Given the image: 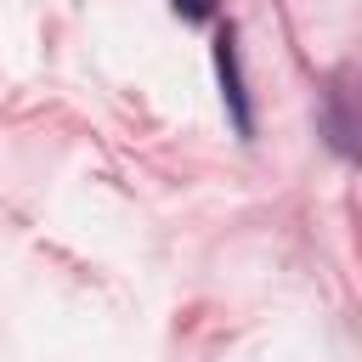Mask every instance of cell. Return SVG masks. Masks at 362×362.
I'll list each match as a JSON object with an SVG mask.
<instances>
[{
	"mask_svg": "<svg viewBox=\"0 0 362 362\" xmlns=\"http://www.w3.org/2000/svg\"><path fill=\"white\" fill-rule=\"evenodd\" d=\"M215 79H221V102H226L238 141H255V102H249V74H243V45H238L232 17L215 23Z\"/></svg>",
	"mask_w": 362,
	"mask_h": 362,
	"instance_id": "2",
	"label": "cell"
},
{
	"mask_svg": "<svg viewBox=\"0 0 362 362\" xmlns=\"http://www.w3.org/2000/svg\"><path fill=\"white\" fill-rule=\"evenodd\" d=\"M317 136L345 164H362V62H345L317 90Z\"/></svg>",
	"mask_w": 362,
	"mask_h": 362,
	"instance_id": "1",
	"label": "cell"
},
{
	"mask_svg": "<svg viewBox=\"0 0 362 362\" xmlns=\"http://www.w3.org/2000/svg\"><path fill=\"white\" fill-rule=\"evenodd\" d=\"M170 11L181 23H215L221 17V0H170Z\"/></svg>",
	"mask_w": 362,
	"mask_h": 362,
	"instance_id": "3",
	"label": "cell"
}]
</instances>
